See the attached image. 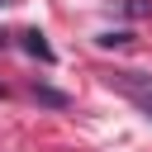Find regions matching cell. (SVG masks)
Instances as JSON below:
<instances>
[{
  "label": "cell",
  "mask_w": 152,
  "mask_h": 152,
  "mask_svg": "<svg viewBox=\"0 0 152 152\" xmlns=\"http://www.w3.org/2000/svg\"><path fill=\"white\" fill-rule=\"evenodd\" d=\"M0 5H5V0H0Z\"/></svg>",
  "instance_id": "6"
},
{
  "label": "cell",
  "mask_w": 152,
  "mask_h": 152,
  "mask_svg": "<svg viewBox=\"0 0 152 152\" xmlns=\"http://www.w3.org/2000/svg\"><path fill=\"white\" fill-rule=\"evenodd\" d=\"M0 95H5V86H0Z\"/></svg>",
  "instance_id": "5"
},
{
  "label": "cell",
  "mask_w": 152,
  "mask_h": 152,
  "mask_svg": "<svg viewBox=\"0 0 152 152\" xmlns=\"http://www.w3.org/2000/svg\"><path fill=\"white\" fill-rule=\"evenodd\" d=\"M124 43H133L128 28H104V33H95V48H124Z\"/></svg>",
  "instance_id": "3"
},
{
  "label": "cell",
  "mask_w": 152,
  "mask_h": 152,
  "mask_svg": "<svg viewBox=\"0 0 152 152\" xmlns=\"http://www.w3.org/2000/svg\"><path fill=\"white\" fill-rule=\"evenodd\" d=\"M19 38H24V52H28V57H38L43 66H52V62H57V52H52V43H48V38H43L38 28H28V33H19Z\"/></svg>",
  "instance_id": "1"
},
{
  "label": "cell",
  "mask_w": 152,
  "mask_h": 152,
  "mask_svg": "<svg viewBox=\"0 0 152 152\" xmlns=\"http://www.w3.org/2000/svg\"><path fill=\"white\" fill-rule=\"evenodd\" d=\"M124 14L128 19H147L152 14V0H124Z\"/></svg>",
  "instance_id": "4"
},
{
  "label": "cell",
  "mask_w": 152,
  "mask_h": 152,
  "mask_svg": "<svg viewBox=\"0 0 152 152\" xmlns=\"http://www.w3.org/2000/svg\"><path fill=\"white\" fill-rule=\"evenodd\" d=\"M33 100L48 104V109H66V104H71V100H66L62 90H52V86H33Z\"/></svg>",
  "instance_id": "2"
}]
</instances>
